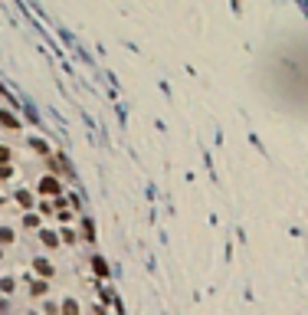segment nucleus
Listing matches in <instances>:
<instances>
[{"label":"nucleus","mask_w":308,"mask_h":315,"mask_svg":"<svg viewBox=\"0 0 308 315\" xmlns=\"http://www.w3.org/2000/svg\"><path fill=\"white\" fill-rule=\"evenodd\" d=\"M33 269L40 272V276H53V263L49 260H33Z\"/></svg>","instance_id":"f03ea898"},{"label":"nucleus","mask_w":308,"mask_h":315,"mask_svg":"<svg viewBox=\"0 0 308 315\" xmlns=\"http://www.w3.org/2000/svg\"><path fill=\"white\" fill-rule=\"evenodd\" d=\"M0 204H3V197H0Z\"/></svg>","instance_id":"f3484780"},{"label":"nucleus","mask_w":308,"mask_h":315,"mask_svg":"<svg viewBox=\"0 0 308 315\" xmlns=\"http://www.w3.org/2000/svg\"><path fill=\"white\" fill-rule=\"evenodd\" d=\"M13 289H17V279H13V276H3V279H0V292H13Z\"/></svg>","instance_id":"6e6552de"},{"label":"nucleus","mask_w":308,"mask_h":315,"mask_svg":"<svg viewBox=\"0 0 308 315\" xmlns=\"http://www.w3.org/2000/svg\"><path fill=\"white\" fill-rule=\"evenodd\" d=\"M10 161V148H7V145H0V164H7Z\"/></svg>","instance_id":"4468645a"},{"label":"nucleus","mask_w":308,"mask_h":315,"mask_svg":"<svg viewBox=\"0 0 308 315\" xmlns=\"http://www.w3.org/2000/svg\"><path fill=\"white\" fill-rule=\"evenodd\" d=\"M43 312H46V315H56V312H59V305H56V302H46Z\"/></svg>","instance_id":"2eb2a0df"},{"label":"nucleus","mask_w":308,"mask_h":315,"mask_svg":"<svg viewBox=\"0 0 308 315\" xmlns=\"http://www.w3.org/2000/svg\"><path fill=\"white\" fill-rule=\"evenodd\" d=\"M0 125H3V128H20V125H17V119H13V115H10V112H0Z\"/></svg>","instance_id":"0eeeda50"},{"label":"nucleus","mask_w":308,"mask_h":315,"mask_svg":"<svg viewBox=\"0 0 308 315\" xmlns=\"http://www.w3.org/2000/svg\"><path fill=\"white\" fill-rule=\"evenodd\" d=\"M0 243H13V230L10 227H0Z\"/></svg>","instance_id":"9b49d317"},{"label":"nucleus","mask_w":308,"mask_h":315,"mask_svg":"<svg viewBox=\"0 0 308 315\" xmlns=\"http://www.w3.org/2000/svg\"><path fill=\"white\" fill-rule=\"evenodd\" d=\"M40 240H43L46 246H56V243H59V233H53V230H40Z\"/></svg>","instance_id":"39448f33"},{"label":"nucleus","mask_w":308,"mask_h":315,"mask_svg":"<svg viewBox=\"0 0 308 315\" xmlns=\"http://www.w3.org/2000/svg\"><path fill=\"white\" fill-rule=\"evenodd\" d=\"M92 269L99 272L102 279H105V276H109V266H105V260H102V256H92Z\"/></svg>","instance_id":"423d86ee"},{"label":"nucleus","mask_w":308,"mask_h":315,"mask_svg":"<svg viewBox=\"0 0 308 315\" xmlns=\"http://www.w3.org/2000/svg\"><path fill=\"white\" fill-rule=\"evenodd\" d=\"M59 312H63V315H79V302H76V299H66V302L59 305Z\"/></svg>","instance_id":"20e7f679"},{"label":"nucleus","mask_w":308,"mask_h":315,"mask_svg":"<svg viewBox=\"0 0 308 315\" xmlns=\"http://www.w3.org/2000/svg\"><path fill=\"white\" fill-rule=\"evenodd\" d=\"M40 194H53V197H59V194H63V184H59V177L46 174L43 181H40Z\"/></svg>","instance_id":"f257e3e1"},{"label":"nucleus","mask_w":308,"mask_h":315,"mask_svg":"<svg viewBox=\"0 0 308 315\" xmlns=\"http://www.w3.org/2000/svg\"><path fill=\"white\" fill-rule=\"evenodd\" d=\"M59 240H63V243H76V230H72V227H63Z\"/></svg>","instance_id":"9d476101"},{"label":"nucleus","mask_w":308,"mask_h":315,"mask_svg":"<svg viewBox=\"0 0 308 315\" xmlns=\"http://www.w3.org/2000/svg\"><path fill=\"white\" fill-rule=\"evenodd\" d=\"M13 177V168L10 164H0V181H10Z\"/></svg>","instance_id":"f8f14e48"},{"label":"nucleus","mask_w":308,"mask_h":315,"mask_svg":"<svg viewBox=\"0 0 308 315\" xmlns=\"http://www.w3.org/2000/svg\"><path fill=\"white\" fill-rule=\"evenodd\" d=\"M0 260H3V250H0Z\"/></svg>","instance_id":"dca6fc26"},{"label":"nucleus","mask_w":308,"mask_h":315,"mask_svg":"<svg viewBox=\"0 0 308 315\" xmlns=\"http://www.w3.org/2000/svg\"><path fill=\"white\" fill-rule=\"evenodd\" d=\"M82 237H86V240H95V230H92V223H88V220L82 223Z\"/></svg>","instance_id":"ddd939ff"},{"label":"nucleus","mask_w":308,"mask_h":315,"mask_svg":"<svg viewBox=\"0 0 308 315\" xmlns=\"http://www.w3.org/2000/svg\"><path fill=\"white\" fill-rule=\"evenodd\" d=\"M17 204H20L23 210H30V207H33V194H30V191H17Z\"/></svg>","instance_id":"7ed1b4c3"},{"label":"nucleus","mask_w":308,"mask_h":315,"mask_svg":"<svg viewBox=\"0 0 308 315\" xmlns=\"http://www.w3.org/2000/svg\"><path fill=\"white\" fill-rule=\"evenodd\" d=\"M30 292H33V295H46V283H43V279H30Z\"/></svg>","instance_id":"1a4fd4ad"}]
</instances>
